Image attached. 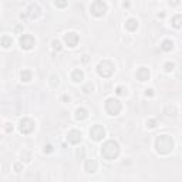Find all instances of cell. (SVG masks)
<instances>
[{"label": "cell", "instance_id": "obj_11", "mask_svg": "<svg viewBox=\"0 0 182 182\" xmlns=\"http://www.w3.org/2000/svg\"><path fill=\"white\" fill-rule=\"evenodd\" d=\"M81 132L78 131V130H71V131H68L67 134V141L70 142V144H78V142H81Z\"/></svg>", "mask_w": 182, "mask_h": 182}, {"label": "cell", "instance_id": "obj_25", "mask_svg": "<svg viewBox=\"0 0 182 182\" xmlns=\"http://www.w3.org/2000/svg\"><path fill=\"white\" fill-rule=\"evenodd\" d=\"M50 84L53 85V87H56V85L58 84V75H56V74H53L50 77Z\"/></svg>", "mask_w": 182, "mask_h": 182}, {"label": "cell", "instance_id": "obj_3", "mask_svg": "<svg viewBox=\"0 0 182 182\" xmlns=\"http://www.w3.org/2000/svg\"><path fill=\"white\" fill-rule=\"evenodd\" d=\"M114 70H115V67L110 60H102V61H100L97 66V73H98V75L102 78L111 77Z\"/></svg>", "mask_w": 182, "mask_h": 182}, {"label": "cell", "instance_id": "obj_31", "mask_svg": "<svg viewBox=\"0 0 182 182\" xmlns=\"http://www.w3.org/2000/svg\"><path fill=\"white\" fill-rule=\"evenodd\" d=\"M169 3H171L172 6H176V4L179 3V0H172V2H169Z\"/></svg>", "mask_w": 182, "mask_h": 182}, {"label": "cell", "instance_id": "obj_4", "mask_svg": "<svg viewBox=\"0 0 182 182\" xmlns=\"http://www.w3.org/2000/svg\"><path fill=\"white\" fill-rule=\"evenodd\" d=\"M121 110H122V104L120 100H117V98L111 97L105 101V111L110 115H118L121 112Z\"/></svg>", "mask_w": 182, "mask_h": 182}, {"label": "cell", "instance_id": "obj_20", "mask_svg": "<svg viewBox=\"0 0 182 182\" xmlns=\"http://www.w3.org/2000/svg\"><path fill=\"white\" fill-rule=\"evenodd\" d=\"M181 19H182L181 14L174 16V19H172V26L175 27V29H181Z\"/></svg>", "mask_w": 182, "mask_h": 182}, {"label": "cell", "instance_id": "obj_27", "mask_svg": "<svg viewBox=\"0 0 182 182\" xmlns=\"http://www.w3.org/2000/svg\"><path fill=\"white\" fill-rule=\"evenodd\" d=\"M14 171L16 172L23 171V164H21V162H16V164H14Z\"/></svg>", "mask_w": 182, "mask_h": 182}, {"label": "cell", "instance_id": "obj_7", "mask_svg": "<svg viewBox=\"0 0 182 182\" xmlns=\"http://www.w3.org/2000/svg\"><path fill=\"white\" fill-rule=\"evenodd\" d=\"M34 127H36V124H34V121L31 118H21L19 121V131L24 135L31 134L34 131Z\"/></svg>", "mask_w": 182, "mask_h": 182}, {"label": "cell", "instance_id": "obj_12", "mask_svg": "<svg viewBox=\"0 0 182 182\" xmlns=\"http://www.w3.org/2000/svg\"><path fill=\"white\" fill-rule=\"evenodd\" d=\"M149 75H151V73H149V70L147 67H139L138 70H137V73H135V77H137V80H139V81L149 80Z\"/></svg>", "mask_w": 182, "mask_h": 182}, {"label": "cell", "instance_id": "obj_19", "mask_svg": "<svg viewBox=\"0 0 182 182\" xmlns=\"http://www.w3.org/2000/svg\"><path fill=\"white\" fill-rule=\"evenodd\" d=\"M161 48H162L164 51H171L172 48H174V43H172L171 40H168V39H166V40H164V41H162Z\"/></svg>", "mask_w": 182, "mask_h": 182}, {"label": "cell", "instance_id": "obj_2", "mask_svg": "<svg viewBox=\"0 0 182 182\" xmlns=\"http://www.w3.org/2000/svg\"><path fill=\"white\" fill-rule=\"evenodd\" d=\"M101 155H102V158L107 159V161L115 159L120 155V145H118V142L114 141V139L105 141L101 147Z\"/></svg>", "mask_w": 182, "mask_h": 182}, {"label": "cell", "instance_id": "obj_26", "mask_svg": "<svg viewBox=\"0 0 182 182\" xmlns=\"http://www.w3.org/2000/svg\"><path fill=\"white\" fill-rule=\"evenodd\" d=\"M174 67H175V64H174V63H166L165 67H164V68H165L166 73H171V71L174 70Z\"/></svg>", "mask_w": 182, "mask_h": 182}, {"label": "cell", "instance_id": "obj_18", "mask_svg": "<svg viewBox=\"0 0 182 182\" xmlns=\"http://www.w3.org/2000/svg\"><path fill=\"white\" fill-rule=\"evenodd\" d=\"M21 81H24V83H29V81H31V77H33V74H31L30 70H23L21 71Z\"/></svg>", "mask_w": 182, "mask_h": 182}, {"label": "cell", "instance_id": "obj_6", "mask_svg": "<svg viewBox=\"0 0 182 182\" xmlns=\"http://www.w3.org/2000/svg\"><path fill=\"white\" fill-rule=\"evenodd\" d=\"M41 16V7L39 4H30L27 7V10L24 13L20 14L21 19H30V20H34V19H39Z\"/></svg>", "mask_w": 182, "mask_h": 182}, {"label": "cell", "instance_id": "obj_17", "mask_svg": "<svg viewBox=\"0 0 182 182\" xmlns=\"http://www.w3.org/2000/svg\"><path fill=\"white\" fill-rule=\"evenodd\" d=\"M0 43H2V46H3L4 48H9V47H11V44H13V39H11L10 36H3L2 40H0Z\"/></svg>", "mask_w": 182, "mask_h": 182}, {"label": "cell", "instance_id": "obj_9", "mask_svg": "<svg viewBox=\"0 0 182 182\" xmlns=\"http://www.w3.org/2000/svg\"><path fill=\"white\" fill-rule=\"evenodd\" d=\"M19 43H20L23 50H31L34 47V44H36V40H34V37L30 36V34H23L19 39Z\"/></svg>", "mask_w": 182, "mask_h": 182}, {"label": "cell", "instance_id": "obj_23", "mask_svg": "<svg viewBox=\"0 0 182 182\" xmlns=\"http://www.w3.org/2000/svg\"><path fill=\"white\" fill-rule=\"evenodd\" d=\"M115 94L117 95H127V88L125 87H122V85H120V87H117L115 88Z\"/></svg>", "mask_w": 182, "mask_h": 182}, {"label": "cell", "instance_id": "obj_5", "mask_svg": "<svg viewBox=\"0 0 182 182\" xmlns=\"http://www.w3.org/2000/svg\"><path fill=\"white\" fill-rule=\"evenodd\" d=\"M107 10H108V6L105 2H102V0H95V2H93L90 6L91 14L95 17H102L107 13Z\"/></svg>", "mask_w": 182, "mask_h": 182}, {"label": "cell", "instance_id": "obj_21", "mask_svg": "<svg viewBox=\"0 0 182 182\" xmlns=\"http://www.w3.org/2000/svg\"><path fill=\"white\" fill-rule=\"evenodd\" d=\"M51 46H53V50H54V51H60L61 48H63V46H61V41H60V40H53V41H51Z\"/></svg>", "mask_w": 182, "mask_h": 182}, {"label": "cell", "instance_id": "obj_13", "mask_svg": "<svg viewBox=\"0 0 182 182\" xmlns=\"http://www.w3.org/2000/svg\"><path fill=\"white\" fill-rule=\"evenodd\" d=\"M97 168H98V164H97V161L95 159H87L85 161V164H84V169L88 172V174H94L95 171H97Z\"/></svg>", "mask_w": 182, "mask_h": 182}, {"label": "cell", "instance_id": "obj_28", "mask_svg": "<svg viewBox=\"0 0 182 182\" xmlns=\"http://www.w3.org/2000/svg\"><path fill=\"white\" fill-rule=\"evenodd\" d=\"M44 152H47V154H50V152H53V145H50V144L44 145Z\"/></svg>", "mask_w": 182, "mask_h": 182}, {"label": "cell", "instance_id": "obj_8", "mask_svg": "<svg viewBox=\"0 0 182 182\" xmlns=\"http://www.w3.org/2000/svg\"><path fill=\"white\" fill-rule=\"evenodd\" d=\"M90 137H91V139H94V141H101V139L105 137L104 127L100 125V124H94L90 128Z\"/></svg>", "mask_w": 182, "mask_h": 182}, {"label": "cell", "instance_id": "obj_29", "mask_svg": "<svg viewBox=\"0 0 182 182\" xmlns=\"http://www.w3.org/2000/svg\"><path fill=\"white\" fill-rule=\"evenodd\" d=\"M145 95H147V97H152V95H154V90H152V88H147V90H145Z\"/></svg>", "mask_w": 182, "mask_h": 182}, {"label": "cell", "instance_id": "obj_16", "mask_svg": "<svg viewBox=\"0 0 182 182\" xmlns=\"http://www.w3.org/2000/svg\"><path fill=\"white\" fill-rule=\"evenodd\" d=\"M71 80L74 81V83H80V81L84 80V73L78 68H75L73 73H71Z\"/></svg>", "mask_w": 182, "mask_h": 182}, {"label": "cell", "instance_id": "obj_14", "mask_svg": "<svg viewBox=\"0 0 182 182\" xmlns=\"http://www.w3.org/2000/svg\"><path fill=\"white\" fill-rule=\"evenodd\" d=\"M87 117H88V111L85 108L80 107L75 110V120H77V121H84Z\"/></svg>", "mask_w": 182, "mask_h": 182}, {"label": "cell", "instance_id": "obj_24", "mask_svg": "<svg viewBox=\"0 0 182 182\" xmlns=\"http://www.w3.org/2000/svg\"><path fill=\"white\" fill-rule=\"evenodd\" d=\"M157 124H158V122H157V120H154V118L147 120V127H148V128H155Z\"/></svg>", "mask_w": 182, "mask_h": 182}, {"label": "cell", "instance_id": "obj_1", "mask_svg": "<svg viewBox=\"0 0 182 182\" xmlns=\"http://www.w3.org/2000/svg\"><path fill=\"white\" fill-rule=\"evenodd\" d=\"M174 139L169 135H158L155 138V151L161 155H166L174 149Z\"/></svg>", "mask_w": 182, "mask_h": 182}, {"label": "cell", "instance_id": "obj_15", "mask_svg": "<svg viewBox=\"0 0 182 182\" xmlns=\"http://www.w3.org/2000/svg\"><path fill=\"white\" fill-rule=\"evenodd\" d=\"M125 29L128 31H135L138 29V20L137 19H128L125 21Z\"/></svg>", "mask_w": 182, "mask_h": 182}, {"label": "cell", "instance_id": "obj_32", "mask_svg": "<svg viewBox=\"0 0 182 182\" xmlns=\"http://www.w3.org/2000/svg\"><path fill=\"white\" fill-rule=\"evenodd\" d=\"M21 30H23V27H21V26H17L16 27V33H19V31H21Z\"/></svg>", "mask_w": 182, "mask_h": 182}, {"label": "cell", "instance_id": "obj_30", "mask_svg": "<svg viewBox=\"0 0 182 182\" xmlns=\"http://www.w3.org/2000/svg\"><path fill=\"white\" fill-rule=\"evenodd\" d=\"M13 131V125L11 124H6V132H11Z\"/></svg>", "mask_w": 182, "mask_h": 182}, {"label": "cell", "instance_id": "obj_34", "mask_svg": "<svg viewBox=\"0 0 182 182\" xmlns=\"http://www.w3.org/2000/svg\"><path fill=\"white\" fill-rule=\"evenodd\" d=\"M122 6H124V7H128L130 3H128V2H124V3H122Z\"/></svg>", "mask_w": 182, "mask_h": 182}, {"label": "cell", "instance_id": "obj_10", "mask_svg": "<svg viewBox=\"0 0 182 182\" xmlns=\"http://www.w3.org/2000/svg\"><path fill=\"white\" fill-rule=\"evenodd\" d=\"M78 40H80V37H78V34L74 33V31H68L64 36V43L67 44L68 47H75L78 44Z\"/></svg>", "mask_w": 182, "mask_h": 182}, {"label": "cell", "instance_id": "obj_22", "mask_svg": "<svg viewBox=\"0 0 182 182\" xmlns=\"http://www.w3.org/2000/svg\"><path fill=\"white\" fill-rule=\"evenodd\" d=\"M54 4L57 7H60V9H64L68 4V0H54Z\"/></svg>", "mask_w": 182, "mask_h": 182}, {"label": "cell", "instance_id": "obj_33", "mask_svg": "<svg viewBox=\"0 0 182 182\" xmlns=\"http://www.w3.org/2000/svg\"><path fill=\"white\" fill-rule=\"evenodd\" d=\"M83 61H84V63H87V61H88V57H87V56H83Z\"/></svg>", "mask_w": 182, "mask_h": 182}]
</instances>
